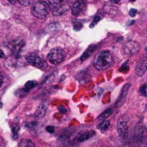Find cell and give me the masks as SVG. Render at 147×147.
Returning <instances> with one entry per match:
<instances>
[{
  "label": "cell",
  "instance_id": "8992f818",
  "mask_svg": "<svg viewBox=\"0 0 147 147\" xmlns=\"http://www.w3.org/2000/svg\"><path fill=\"white\" fill-rule=\"evenodd\" d=\"M25 46V42L22 39H16L11 43V52L12 54L16 57L18 58L20 56V53L22 50V48Z\"/></svg>",
  "mask_w": 147,
  "mask_h": 147
},
{
  "label": "cell",
  "instance_id": "f1b7e54d",
  "mask_svg": "<svg viewBox=\"0 0 147 147\" xmlns=\"http://www.w3.org/2000/svg\"><path fill=\"white\" fill-rule=\"evenodd\" d=\"M4 57H5V54H4V53H3V51L0 49V58H1V59H3Z\"/></svg>",
  "mask_w": 147,
  "mask_h": 147
},
{
  "label": "cell",
  "instance_id": "83f0119b",
  "mask_svg": "<svg viewBox=\"0 0 147 147\" xmlns=\"http://www.w3.org/2000/svg\"><path fill=\"white\" fill-rule=\"evenodd\" d=\"M47 131L48 133L53 134V133L54 132V127H47Z\"/></svg>",
  "mask_w": 147,
  "mask_h": 147
},
{
  "label": "cell",
  "instance_id": "f546056e",
  "mask_svg": "<svg viewBox=\"0 0 147 147\" xmlns=\"http://www.w3.org/2000/svg\"><path fill=\"white\" fill-rule=\"evenodd\" d=\"M3 76H2V74L0 73V86L2 85V84H3Z\"/></svg>",
  "mask_w": 147,
  "mask_h": 147
},
{
  "label": "cell",
  "instance_id": "e575fe53",
  "mask_svg": "<svg viewBox=\"0 0 147 147\" xmlns=\"http://www.w3.org/2000/svg\"><path fill=\"white\" fill-rule=\"evenodd\" d=\"M130 1H132V2H134L135 0H130Z\"/></svg>",
  "mask_w": 147,
  "mask_h": 147
},
{
  "label": "cell",
  "instance_id": "9c48e42d",
  "mask_svg": "<svg viewBox=\"0 0 147 147\" xmlns=\"http://www.w3.org/2000/svg\"><path fill=\"white\" fill-rule=\"evenodd\" d=\"M129 88H130V84H127L123 86L121 93H120V96L117 99V102H116V104L115 106L116 107H120L123 104V102H125L126 100V97H127V95L128 93V90H129Z\"/></svg>",
  "mask_w": 147,
  "mask_h": 147
},
{
  "label": "cell",
  "instance_id": "2e32d148",
  "mask_svg": "<svg viewBox=\"0 0 147 147\" xmlns=\"http://www.w3.org/2000/svg\"><path fill=\"white\" fill-rule=\"evenodd\" d=\"M18 147H35V146H34V144L33 143L32 140L24 139V140L20 141Z\"/></svg>",
  "mask_w": 147,
  "mask_h": 147
},
{
  "label": "cell",
  "instance_id": "7c38bea8",
  "mask_svg": "<svg viewBox=\"0 0 147 147\" xmlns=\"http://www.w3.org/2000/svg\"><path fill=\"white\" fill-rule=\"evenodd\" d=\"M94 134H95V132H94V131H89V132L84 133V134H80V135L78 137V142L85 141V140L90 139L92 136H94Z\"/></svg>",
  "mask_w": 147,
  "mask_h": 147
},
{
  "label": "cell",
  "instance_id": "44dd1931",
  "mask_svg": "<svg viewBox=\"0 0 147 147\" xmlns=\"http://www.w3.org/2000/svg\"><path fill=\"white\" fill-rule=\"evenodd\" d=\"M11 129H12V134H13V139L16 140L18 137V133H19L20 127L18 125H14V126H12Z\"/></svg>",
  "mask_w": 147,
  "mask_h": 147
},
{
  "label": "cell",
  "instance_id": "cb8c5ba5",
  "mask_svg": "<svg viewBox=\"0 0 147 147\" xmlns=\"http://www.w3.org/2000/svg\"><path fill=\"white\" fill-rule=\"evenodd\" d=\"M101 18H102V17H101L99 15L96 16H95V18H94V21H93V22L90 24V28H93V27H94V26H95V25H96V23H97V22H98L101 20Z\"/></svg>",
  "mask_w": 147,
  "mask_h": 147
},
{
  "label": "cell",
  "instance_id": "d4e9b609",
  "mask_svg": "<svg viewBox=\"0 0 147 147\" xmlns=\"http://www.w3.org/2000/svg\"><path fill=\"white\" fill-rule=\"evenodd\" d=\"M128 69H129V67H128V65H127V62H126V63L121 67L120 71H121V72H127V71H128Z\"/></svg>",
  "mask_w": 147,
  "mask_h": 147
},
{
  "label": "cell",
  "instance_id": "7402d4cb",
  "mask_svg": "<svg viewBox=\"0 0 147 147\" xmlns=\"http://www.w3.org/2000/svg\"><path fill=\"white\" fill-rule=\"evenodd\" d=\"M18 2L22 6H29L34 2V0H18Z\"/></svg>",
  "mask_w": 147,
  "mask_h": 147
},
{
  "label": "cell",
  "instance_id": "836d02e7",
  "mask_svg": "<svg viewBox=\"0 0 147 147\" xmlns=\"http://www.w3.org/2000/svg\"><path fill=\"white\" fill-rule=\"evenodd\" d=\"M2 107H3V104H2V103L0 102V108H2Z\"/></svg>",
  "mask_w": 147,
  "mask_h": 147
},
{
  "label": "cell",
  "instance_id": "ffe728a7",
  "mask_svg": "<svg viewBox=\"0 0 147 147\" xmlns=\"http://www.w3.org/2000/svg\"><path fill=\"white\" fill-rule=\"evenodd\" d=\"M113 113V110L112 109H107L106 111H104L99 117H98V120H106L108 117H109Z\"/></svg>",
  "mask_w": 147,
  "mask_h": 147
},
{
  "label": "cell",
  "instance_id": "9a60e30c",
  "mask_svg": "<svg viewBox=\"0 0 147 147\" xmlns=\"http://www.w3.org/2000/svg\"><path fill=\"white\" fill-rule=\"evenodd\" d=\"M59 28H60V25L59 23H51L47 27V32L49 34H52V33L58 31Z\"/></svg>",
  "mask_w": 147,
  "mask_h": 147
},
{
  "label": "cell",
  "instance_id": "30bf717a",
  "mask_svg": "<svg viewBox=\"0 0 147 147\" xmlns=\"http://www.w3.org/2000/svg\"><path fill=\"white\" fill-rule=\"evenodd\" d=\"M147 65H146V58L144 57L143 59H141L138 64H137V66H136V74L138 76H142L145 74V72L146 71Z\"/></svg>",
  "mask_w": 147,
  "mask_h": 147
},
{
  "label": "cell",
  "instance_id": "5b68a950",
  "mask_svg": "<svg viewBox=\"0 0 147 147\" xmlns=\"http://www.w3.org/2000/svg\"><path fill=\"white\" fill-rule=\"evenodd\" d=\"M128 118L127 115H122L119 118L117 122V131L120 136L123 139H125L128 134Z\"/></svg>",
  "mask_w": 147,
  "mask_h": 147
},
{
  "label": "cell",
  "instance_id": "7a4b0ae2",
  "mask_svg": "<svg viewBox=\"0 0 147 147\" xmlns=\"http://www.w3.org/2000/svg\"><path fill=\"white\" fill-rule=\"evenodd\" d=\"M32 14L34 16L39 19H44L47 16L50 11V8L47 3L44 1H37L35 2L31 8Z\"/></svg>",
  "mask_w": 147,
  "mask_h": 147
},
{
  "label": "cell",
  "instance_id": "e0dca14e",
  "mask_svg": "<svg viewBox=\"0 0 147 147\" xmlns=\"http://www.w3.org/2000/svg\"><path fill=\"white\" fill-rule=\"evenodd\" d=\"M96 49V46H92V47H90L84 53V54L82 55V57H81V60L83 61V60H84V59H87L90 55H91V53H93V51Z\"/></svg>",
  "mask_w": 147,
  "mask_h": 147
},
{
  "label": "cell",
  "instance_id": "4dcf8cb0",
  "mask_svg": "<svg viewBox=\"0 0 147 147\" xmlns=\"http://www.w3.org/2000/svg\"><path fill=\"white\" fill-rule=\"evenodd\" d=\"M111 3H119L121 0H109Z\"/></svg>",
  "mask_w": 147,
  "mask_h": 147
},
{
  "label": "cell",
  "instance_id": "484cf974",
  "mask_svg": "<svg viewBox=\"0 0 147 147\" xmlns=\"http://www.w3.org/2000/svg\"><path fill=\"white\" fill-rule=\"evenodd\" d=\"M140 92L141 95H143L144 96H146V85L144 84L140 89Z\"/></svg>",
  "mask_w": 147,
  "mask_h": 147
},
{
  "label": "cell",
  "instance_id": "5bb4252c",
  "mask_svg": "<svg viewBox=\"0 0 147 147\" xmlns=\"http://www.w3.org/2000/svg\"><path fill=\"white\" fill-rule=\"evenodd\" d=\"M68 9H69V5H68V3H66L65 4H64L63 6H61V7L59 8L58 9L53 10V11H52V12H53V16H60V15L65 14V13L68 10Z\"/></svg>",
  "mask_w": 147,
  "mask_h": 147
},
{
  "label": "cell",
  "instance_id": "4316f807",
  "mask_svg": "<svg viewBox=\"0 0 147 147\" xmlns=\"http://www.w3.org/2000/svg\"><path fill=\"white\" fill-rule=\"evenodd\" d=\"M138 13V10L136 9H130V11H129V15H130V16H136V14Z\"/></svg>",
  "mask_w": 147,
  "mask_h": 147
},
{
  "label": "cell",
  "instance_id": "52a82bcc",
  "mask_svg": "<svg viewBox=\"0 0 147 147\" xmlns=\"http://www.w3.org/2000/svg\"><path fill=\"white\" fill-rule=\"evenodd\" d=\"M86 9V3L83 0H78L76 1L71 8V12L74 16H78L82 15Z\"/></svg>",
  "mask_w": 147,
  "mask_h": 147
},
{
  "label": "cell",
  "instance_id": "4fadbf2b",
  "mask_svg": "<svg viewBox=\"0 0 147 147\" xmlns=\"http://www.w3.org/2000/svg\"><path fill=\"white\" fill-rule=\"evenodd\" d=\"M46 111H47V105H46L44 102H42V103H40V104L39 105V107L37 108L36 112H35V115H36V116H38V117H42V116L45 115Z\"/></svg>",
  "mask_w": 147,
  "mask_h": 147
},
{
  "label": "cell",
  "instance_id": "603a6c76",
  "mask_svg": "<svg viewBox=\"0 0 147 147\" xmlns=\"http://www.w3.org/2000/svg\"><path fill=\"white\" fill-rule=\"evenodd\" d=\"M73 28H74V30L78 31L83 28V25L79 22H73Z\"/></svg>",
  "mask_w": 147,
  "mask_h": 147
},
{
  "label": "cell",
  "instance_id": "ba28073f",
  "mask_svg": "<svg viewBox=\"0 0 147 147\" xmlns=\"http://www.w3.org/2000/svg\"><path fill=\"white\" fill-rule=\"evenodd\" d=\"M140 49V45L135 41H129L124 46V52L127 54H134Z\"/></svg>",
  "mask_w": 147,
  "mask_h": 147
},
{
  "label": "cell",
  "instance_id": "277c9868",
  "mask_svg": "<svg viewBox=\"0 0 147 147\" xmlns=\"http://www.w3.org/2000/svg\"><path fill=\"white\" fill-rule=\"evenodd\" d=\"M26 60L28 64L37 67L39 69H44L47 67V63L46 61L41 59L38 54L36 53H30L26 57Z\"/></svg>",
  "mask_w": 147,
  "mask_h": 147
},
{
  "label": "cell",
  "instance_id": "d590c367",
  "mask_svg": "<svg viewBox=\"0 0 147 147\" xmlns=\"http://www.w3.org/2000/svg\"><path fill=\"white\" fill-rule=\"evenodd\" d=\"M83 1H84V2H85V1H86V0H83Z\"/></svg>",
  "mask_w": 147,
  "mask_h": 147
},
{
  "label": "cell",
  "instance_id": "d6a6232c",
  "mask_svg": "<svg viewBox=\"0 0 147 147\" xmlns=\"http://www.w3.org/2000/svg\"><path fill=\"white\" fill-rule=\"evenodd\" d=\"M10 3H15L16 2V0H8Z\"/></svg>",
  "mask_w": 147,
  "mask_h": 147
},
{
  "label": "cell",
  "instance_id": "3957f363",
  "mask_svg": "<svg viewBox=\"0 0 147 147\" xmlns=\"http://www.w3.org/2000/svg\"><path fill=\"white\" fill-rule=\"evenodd\" d=\"M65 57V53L61 48H53L47 54V60L54 65L60 64Z\"/></svg>",
  "mask_w": 147,
  "mask_h": 147
},
{
  "label": "cell",
  "instance_id": "ac0fdd59",
  "mask_svg": "<svg viewBox=\"0 0 147 147\" xmlns=\"http://www.w3.org/2000/svg\"><path fill=\"white\" fill-rule=\"evenodd\" d=\"M109 126H110V122H109V121H108L106 119L100 122V124L98 125V128L102 131H106V130H108Z\"/></svg>",
  "mask_w": 147,
  "mask_h": 147
},
{
  "label": "cell",
  "instance_id": "d6986e66",
  "mask_svg": "<svg viewBox=\"0 0 147 147\" xmlns=\"http://www.w3.org/2000/svg\"><path fill=\"white\" fill-rule=\"evenodd\" d=\"M36 85H37V82H35V81H28V82H27V83L25 84V85H24V90H25L26 91H28V90H32L33 88H34Z\"/></svg>",
  "mask_w": 147,
  "mask_h": 147
},
{
  "label": "cell",
  "instance_id": "1f68e13d",
  "mask_svg": "<svg viewBox=\"0 0 147 147\" xmlns=\"http://www.w3.org/2000/svg\"><path fill=\"white\" fill-rule=\"evenodd\" d=\"M59 109L60 111H62L63 113H65V109H63V108H62V106H60V107L59 108Z\"/></svg>",
  "mask_w": 147,
  "mask_h": 147
},
{
  "label": "cell",
  "instance_id": "8fae6325",
  "mask_svg": "<svg viewBox=\"0 0 147 147\" xmlns=\"http://www.w3.org/2000/svg\"><path fill=\"white\" fill-rule=\"evenodd\" d=\"M46 3H47V5L49 6L52 11L58 9L59 8H60L61 6L66 3L65 0H47Z\"/></svg>",
  "mask_w": 147,
  "mask_h": 147
},
{
  "label": "cell",
  "instance_id": "6da1fadb",
  "mask_svg": "<svg viewBox=\"0 0 147 147\" xmlns=\"http://www.w3.org/2000/svg\"><path fill=\"white\" fill-rule=\"evenodd\" d=\"M113 65V56L109 51H102L94 59V66L99 71H104Z\"/></svg>",
  "mask_w": 147,
  "mask_h": 147
}]
</instances>
